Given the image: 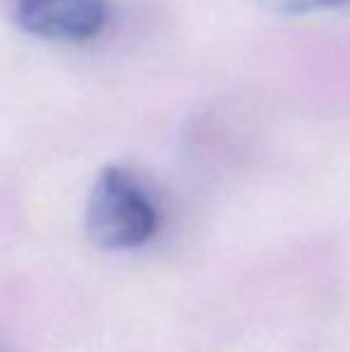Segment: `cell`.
Wrapping results in <instances>:
<instances>
[{"instance_id":"obj_3","label":"cell","mask_w":350,"mask_h":352,"mask_svg":"<svg viewBox=\"0 0 350 352\" xmlns=\"http://www.w3.org/2000/svg\"><path fill=\"white\" fill-rule=\"evenodd\" d=\"M262 5L276 14H309L322 10H338L350 5V0H262Z\"/></svg>"},{"instance_id":"obj_1","label":"cell","mask_w":350,"mask_h":352,"mask_svg":"<svg viewBox=\"0 0 350 352\" xmlns=\"http://www.w3.org/2000/svg\"><path fill=\"white\" fill-rule=\"evenodd\" d=\"M159 228V213L140 182L125 168L108 166L98 173L87 204V235L108 252L135 250Z\"/></svg>"},{"instance_id":"obj_2","label":"cell","mask_w":350,"mask_h":352,"mask_svg":"<svg viewBox=\"0 0 350 352\" xmlns=\"http://www.w3.org/2000/svg\"><path fill=\"white\" fill-rule=\"evenodd\" d=\"M19 29L51 41H89L106 27V0H10Z\"/></svg>"}]
</instances>
